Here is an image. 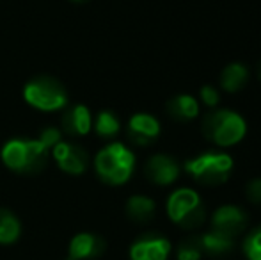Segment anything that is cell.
<instances>
[{
  "label": "cell",
  "mask_w": 261,
  "mask_h": 260,
  "mask_svg": "<svg viewBox=\"0 0 261 260\" xmlns=\"http://www.w3.org/2000/svg\"><path fill=\"white\" fill-rule=\"evenodd\" d=\"M50 148L41 139H11L2 148V162L21 175L39 173L46 166Z\"/></svg>",
  "instance_id": "cell-1"
},
{
  "label": "cell",
  "mask_w": 261,
  "mask_h": 260,
  "mask_svg": "<svg viewBox=\"0 0 261 260\" xmlns=\"http://www.w3.org/2000/svg\"><path fill=\"white\" fill-rule=\"evenodd\" d=\"M201 130H203L204 139H208L215 146L229 148L244 139L247 125L238 112L231 109H217L204 116Z\"/></svg>",
  "instance_id": "cell-2"
},
{
  "label": "cell",
  "mask_w": 261,
  "mask_h": 260,
  "mask_svg": "<svg viewBox=\"0 0 261 260\" xmlns=\"http://www.w3.org/2000/svg\"><path fill=\"white\" fill-rule=\"evenodd\" d=\"M135 168V155L121 143L107 145L96 153L94 170L98 177L109 185H121L130 180Z\"/></svg>",
  "instance_id": "cell-3"
},
{
  "label": "cell",
  "mask_w": 261,
  "mask_h": 260,
  "mask_svg": "<svg viewBox=\"0 0 261 260\" xmlns=\"http://www.w3.org/2000/svg\"><path fill=\"white\" fill-rule=\"evenodd\" d=\"M233 159L224 152H204L187 160L185 170L197 184L206 187H217L229 180L233 171Z\"/></svg>",
  "instance_id": "cell-4"
},
{
  "label": "cell",
  "mask_w": 261,
  "mask_h": 260,
  "mask_svg": "<svg viewBox=\"0 0 261 260\" xmlns=\"http://www.w3.org/2000/svg\"><path fill=\"white\" fill-rule=\"evenodd\" d=\"M167 214L171 221L185 230H197L206 221V208L194 189H176L167 200Z\"/></svg>",
  "instance_id": "cell-5"
},
{
  "label": "cell",
  "mask_w": 261,
  "mask_h": 260,
  "mask_svg": "<svg viewBox=\"0 0 261 260\" xmlns=\"http://www.w3.org/2000/svg\"><path fill=\"white\" fill-rule=\"evenodd\" d=\"M23 98L31 107L38 111L54 112L68 104V91L57 79L41 75L25 84Z\"/></svg>",
  "instance_id": "cell-6"
},
{
  "label": "cell",
  "mask_w": 261,
  "mask_h": 260,
  "mask_svg": "<svg viewBox=\"0 0 261 260\" xmlns=\"http://www.w3.org/2000/svg\"><path fill=\"white\" fill-rule=\"evenodd\" d=\"M249 225V218L245 210H242L237 205H222L213 212L212 218V230L222 233L226 237L234 239L240 235Z\"/></svg>",
  "instance_id": "cell-7"
},
{
  "label": "cell",
  "mask_w": 261,
  "mask_h": 260,
  "mask_svg": "<svg viewBox=\"0 0 261 260\" xmlns=\"http://www.w3.org/2000/svg\"><path fill=\"white\" fill-rule=\"evenodd\" d=\"M52 155L57 160L59 168L69 175H82L89 166V155L79 145H69V143L59 141L52 148Z\"/></svg>",
  "instance_id": "cell-8"
},
{
  "label": "cell",
  "mask_w": 261,
  "mask_h": 260,
  "mask_svg": "<svg viewBox=\"0 0 261 260\" xmlns=\"http://www.w3.org/2000/svg\"><path fill=\"white\" fill-rule=\"evenodd\" d=\"M146 178L156 185H171L179 177V164L176 159L164 153L153 155L144 166Z\"/></svg>",
  "instance_id": "cell-9"
},
{
  "label": "cell",
  "mask_w": 261,
  "mask_h": 260,
  "mask_svg": "<svg viewBox=\"0 0 261 260\" xmlns=\"http://www.w3.org/2000/svg\"><path fill=\"white\" fill-rule=\"evenodd\" d=\"M171 253V243L165 237L148 233L137 239L130 248L132 260H167Z\"/></svg>",
  "instance_id": "cell-10"
},
{
  "label": "cell",
  "mask_w": 261,
  "mask_h": 260,
  "mask_svg": "<svg viewBox=\"0 0 261 260\" xmlns=\"http://www.w3.org/2000/svg\"><path fill=\"white\" fill-rule=\"evenodd\" d=\"M160 135V123L155 116L139 112L128 122V139L137 146H148Z\"/></svg>",
  "instance_id": "cell-11"
},
{
  "label": "cell",
  "mask_w": 261,
  "mask_h": 260,
  "mask_svg": "<svg viewBox=\"0 0 261 260\" xmlns=\"http://www.w3.org/2000/svg\"><path fill=\"white\" fill-rule=\"evenodd\" d=\"M105 251V241L93 233H79L71 239L66 260H93Z\"/></svg>",
  "instance_id": "cell-12"
},
{
  "label": "cell",
  "mask_w": 261,
  "mask_h": 260,
  "mask_svg": "<svg viewBox=\"0 0 261 260\" xmlns=\"http://www.w3.org/2000/svg\"><path fill=\"white\" fill-rule=\"evenodd\" d=\"M62 130L69 135H86L91 132L93 127V118H91V111L82 104H76L71 107L64 116H62Z\"/></svg>",
  "instance_id": "cell-13"
},
{
  "label": "cell",
  "mask_w": 261,
  "mask_h": 260,
  "mask_svg": "<svg viewBox=\"0 0 261 260\" xmlns=\"http://www.w3.org/2000/svg\"><path fill=\"white\" fill-rule=\"evenodd\" d=\"M165 111L176 122H190L199 114V104L192 94H176L167 102Z\"/></svg>",
  "instance_id": "cell-14"
},
{
  "label": "cell",
  "mask_w": 261,
  "mask_h": 260,
  "mask_svg": "<svg viewBox=\"0 0 261 260\" xmlns=\"http://www.w3.org/2000/svg\"><path fill=\"white\" fill-rule=\"evenodd\" d=\"M199 246L203 250V255H210V257H220V255H227L229 251H233L234 243L231 237H226L222 233L215 232H206L197 235Z\"/></svg>",
  "instance_id": "cell-15"
},
{
  "label": "cell",
  "mask_w": 261,
  "mask_h": 260,
  "mask_svg": "<svg viewBox=\"0 0 261 260\" xmlns=\"http://www.w3.org/2000/svg\"><path fill=\"white\" fill-rule=\"evenodd\" d=\"M155 201L149 196L144 195H135L128 200L126 203V214L128 218L134 223H139V225H144V223H149L153 218H155Z\"/></svg>",
  "instance_id": "cell-16"
},
{
  "label": "cell",
  "mask_w": 261,
  "mask_h": 260,
  "mask_svg": "<svg viewBox=\"0 0 261 260\" xmlns=\"http://www.w3.org/2000/svg\"><path fill=\"white\" fill-rule=\"evenodd\" d=\"M249 80V69L240 63H231L220 73V87L227 93H237L244 89Z\"/></svg>",
  "instance_id": "cell-17"
},
{
  "label": "cell",
  "mask_w": 261,
  "mask_h": 260,
  "mask_svg": "<svg viewBox=\"0 0 261 260\" xmlns=\"http://www.w3.org/2000/svg\"><path fill=\"white\" fill-rule=\"evenodd\" d=\"M21 233V225L18 218L7 208H0V244H14Z\"/></svg>",
  "instance_id": "cell-18"
},
{
  "label": "cell",
  "mask_w": 261,
  "mask_h": 260,
  "mask_svg": "<svg viewBox=\"0 0 261 260\" xmlns=\"http://www.w3.org/2000/svg\"><path fill=\"white\" fill-rule=\"evenodd\" d=\"M119 120L110 111H101L94 122V130L100 137H114L119 132Z\"/></svg>",
  "instance_id": "cell-19"
},
{
  "label": "cell",
  "mask_w": 261,
  "mask_h": 260,
  "mask_svg": "<svg viewBox=\"0 0 261 260\" xmlns=\"http://www.w3.org/2000/svg\"><path fill=\"white\" fill-rule=\"evenodd\" d=\"M176 258L178 260H201L203 258V250L199 246L197 235L187 237L179 243L178 250H176Z\"/></svg>",
  "instance_id": "cell-20"
},
{
  "label": "cell",
  "mask_w": 261,
  "mask_h": 260,
  "mask_svg": "<svg viewBox=\"0 0 261 260\" xmlns=\"http://www.w3.org/2000/svg\"><path fill=\"white\" fill-rule=\"evenodd\" d=\"M244 251L247 260H261V226L249 233L244 243Z\"/></svg>",
  "instance_id": "cell-21"
},
{
  "label": "cell",
  "mask_w": 261,
  "mask_h": 260,
  "mask_svg": "<svg viewBox=\"0 0 261 260\" xmlns=\"http://www.w3.org/2000/svg\"><path fill=\"white\" fill-rule=\"evenodd\" d=\"M201 100L206 107H217L219 105V100H220V93L217 87L213 86H203L201 87Z\"/></svg>",
  "instance_id": "cell-22"
},
{
  "label": "cell",
  "mask_w": 261,
  "mask_h": 260,
  "mask_svg": "<svg viewBox=\"0 0 261 260\" xmlns=\"http://www.w3.org/2000/svg\"><path fill=\"white\" fill-rule=\"evenodd\" d=\"M245 196L251 203L261 205V178H254L245 187Z\"/></svg>",
  "instance_id": "cell-23"
},
{
  "label": "cell",
  "mask_w": 261,
  "mask_h": 260,
  "mask_svg": "<svg viewBox=\"0 0 261 260\" xmlns=\"http://www.w3.org/2000/svg\"><path fill=\"white\" fill-rule=\"evenodd\" d=\"M258 79H259V82H261V63L258 64Z\"/></svg>",
  "instance_id": "cell-24"
},
{
  "label": "cell",
  "mask_w": 261,
  "mask_h": 260,
  "mask_svg": "<svg viewBox=\"0 0 261 260\" xmlns=\"http://www.w3.org/2000/svg\"><path fill=\"white\" fill-rule=\"evenodd\" d=\"M76 2H84V0H76Z\"/></svg>",
  "instance_id": "cell-25"
}]
</instances>
